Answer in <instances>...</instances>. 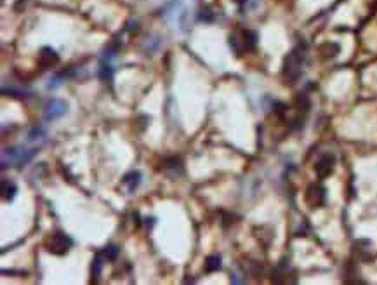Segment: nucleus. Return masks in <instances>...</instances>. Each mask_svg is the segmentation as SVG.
Wrapping results in <instances>:
<instances>
[{"label": "nucleus", "mask_w": 377, "mask_h": 285, "mask_svg": "<svg viewBox=\"0 0 377 285\" xmlns=\"http://www.w3.org/2000/svg\"><path fill=\"white\" fill-rule=\"evenodd\" d=\"M228 44H230L231 50L237 56H243L245 52L256 49L257 45V33L252 30H237L228 37Z\"/></svg>", "instance_id": "nucleus-2"}, {"label": "nucleus", "mask_w": 377, "mask_h": 285, "mask_svg": "<svg viewBox=\"0 0 377 285\" xmlns=\"http://www.w3.org/2000/svg\"><path fill=\"white\" fill-rule=\"evenodd\" d=\"M325 197H327V191H325L324 186L318 185V183H313V185H309L308 190H306L304 200L311 209H318V207H321L325 204Z\"/></svg>", "instance_id": "nucleus-5"}, {"label": "nucleus", "mask_w": 377, "mask_h": 285, "mask_svg": "<svg viewBox=\"0 0 377 285\" xmlns=\"http://www.w3.org/2000/svg\"><path fill=\"white\" fill-rule=\"evenodd\" d=\"M334 165H336V158H334V155L327 153L315 163V173L320 179H325L334 173Z\"/></svg>", "instance_id": "nucleus-7"}, {"label": "nucleus", "mask_w": 377, "mask_h": 285, "mask_svg": "<svg viewBox=\"0 0 377 285\" xmlns=\"http://www.w3.org/2000/svg\"><path fill=\"white\" fill-rule=\"evenodd\" d=\"M285 110H287V106L284 103H280V101H277V103H273V111L277 113V115H284L285 113Z\"/></svg>", "instance_id": "nucleus-20"}, {"label": "nucleus", "mask_w": 377, "mask_h": 285, "mask_svg": "<svg viewBox=\"0 0 377 285\" xmlns=\"http://www.w3.org/2000/svg\"><path fill=\"white\" fill-rule=\"evenodd\" d=\"M16 193H18V186H16L14 181H11V179L4 178L2 179V197L6 202H13Z\"/></svg>", "instance_id": "nucleus-11"}, {"label": "nucleus", "mask_w": 377, "mask_h": 285, "mask_svg": "<svg viewBox=\"0 0 377 285\" xmlns=\"http://www.w3.org/2000/svg\"><path fill=\"white\" fill-rule=\"evenodd\" d=\"M119 252H120V249L117 247V245H106V247L103 249V251H99V254L103 256V259L104 261H115L117 257H119Z\"/></svg>", "instance_id": "nucleus-16"}, {"label": "nucleus", "mask_w": 377, "mask_h": 285, "mask_svg": "<svg viewBox=\"0 0 377 285\" xmlns=\"http://www.w3.org/2000/svg\"><path fill=\"white\" fill-rule=\"evenodd\" d=\"M235 2H238V4H245L247 0H235Z\"/></svg>", "instance_id": "nucleus-21"}, {"label": "nucleus", "mask_w": 377, "mask_h": 285, "mask_svg": "<svg viewBox=\"0 0 377 285\" xmlns=\"http://www.w3.org/2000/svg\"><path fill=\"white\" fill-rule=\"evenodd\" d=\"M198 19L200 21L210 23V21H214V13H212L209 7H203V9H200V13H198Z\"/></svg>", "instance_id": "nucleus-19"}, {"label": "nucleus", "mask_w": 377, "mask_h": 285, "mask_svg": "<svg viewBox=\"0 0 377 285\" xmlns=\"http://www.w3.org/2000/svg\"><path fill=\"white\" fill-rule=\"evenodd\" d=\"M58 61H60V56H58V52L54 49L42 47L38 50V65L42 68H52V66L58 65Z\"/></svg>", "instance_id": "nucleus-9"}, {"label": "nucleus", "mask_w": 377, "mask_h": 285, "mask_svg": "<svg viewBox=\"0 0 377 285\" xmlns=\"http://www.w3.org/2000/svg\"><path fill=\"white\" fill-rule=\"evenodd\" d=\"M203 268H205L207 273H216L219 271V269L223 268V259L219 254H212L205 259V264H203Z\"/></svg>", "instance_id": "nucleus-12"}, {"label": "nucleus", "mask_w": 377, "mask_h": 285, "mask_svg": "<svg viewBox=\"0 0 377 285\" xmlns=\"http://www.w3.org/2000/svg\"><path fill=\"white\" fill-rule=\"evenodd\" d=\"M141 179H143V174H141L139 170H131L129 174L124 176L122 183L125 185V188H127L129 193H134V191L137 190V186L141 185Z\"/></svg>", "instance_id": "nucleus-10"}, {"label": "nucleus", "mask_w": 377, "mask_h": 285, "mask_svg": "<svg viewBox=\"0 0 377 285\" xmlns=\"http://www.w3.org/2000/svg\"><path fill=\"white\" fill-rule=\"evenodd\" d=\"M68 111V104L63 99H50L44 108V119L45 120H56L61 119L63 115H66Z\"/></svg>", "instance_id": "nucleus-6"}, {"label": "nucleus", "mask_w": 377, "mask_h": 285, "mask_svg": "<svg viewBox=\"0 0 377 285\" xmlns=\"http://www.w3.org/2000/svg\"><path fill=\"white\" fill-rule=\"evenodd\" d=\"M37 150H26L23 146H11V148H4L2 151V169H7V167L14 165V167H21L25 163H28L31 158L35 157Z\"/></svg>", "instance_id": "nucleus-3"}, {"label": "nucleus", "mask_w": 377, "mask_h": 285, "mask_svg": "<svg viewBox=\"0 0 377 285\" xmlns=\"http://www.w3.org/2000/svg\"><path fill=\"white\" fill-rule=\"evenodd\" d=\"M44 138V131L42 127H31V131L28 132V141L30 143H37Z\"/></svg>", "instance_id": "nucleus-18"}, {"label": "nucleus", "mask_w": 377, "mask_h": 285, "mask_svg": "<svg viewBox=\"0 0 377 285\" xmlns=\"http://www.w3.org/2000/svg\"><path fill=\"white\" fill-rule=\"evenodd\" d=\"M296 106H297V110L304 111V113L309 110L311 103H309V97H308V94H306V92H302V94H297L296 96Z\"/></svg>", "instance_id": "nucleus-17"}, {"label": "nucleus", "mask_w": 377, "mask_h": 285, "mask_svg": "<svg viewBox=\"0 0 377 285\" xmlns=\"http://www.w3.org/2000/svg\"><path fill=\"white\" fill-rule=\"evenodd\" d=\"M306 60V50L304 47H296L292 49L284 60V80L285 84L292 85L299 80L301 73H302V65H304Z\"/></svg>", "instance_id": "nucleus-1"}, {"label": "nucleus", "mask_w": 377, "mask_h": 285, "mask_svg": "<svg viewBox=\"0 0 377 285\" xmlns=\"http://www.w3.org/2000/svg\"><path fill=\"white\" fill-rule=\"evenodd\" d=\"M99 79L103 82H108V84L113 80V68H112V65H110V61H101Z\"/></svg>", "instance_id": "nucleus-15"}, {"label": "nucleus", "mask_w": 377, "mask_h": 285, "mask_svg": "<svg viewBox=\"0 0 377 285\" xmlns=\"http://www.w3.org/2000/svg\"><path fill=\"white\" fill-rule=\"evenodd\" d=\"M72 245H73L72 238L61 232L52 233V235L47 237V240H45L47 252L54 254V256H65V254H68V251L72 249Z\"/></svg>", "instance_id": "nucleus-4"}, {"label": "nucleus", "mask_w": 377, "mask_h": 285, "mask_svg": "<svg viewBox=\"0 0 377 285\" xmlns=\"http://www.w3.org/2000/svg\"><path fill=\"white\" fill-rule=\"evenodd\" d=\"M104 263H106V261L103 259V256L97 252L96 256H94V261H92V264H91V276H92L94 282H96V280L101 276V269H103V264Z\"/></svg>", "instance_id": "nucleus-13"}, {"label": "nucleus", "mask_w": 377, "mask_h": 285, "mask_svg": "<svg viewBox=\"0 0 377 285\" xmlns=\"http://www.w3.org/2000/svg\"><path fill=\"white\" fill-rule=\"evenodd\" d=\"M162 170L169 176V178H172V179L179 178V176L183 174V162H181V158H179V157L166 158V160H164Z\"/></svg>", "instance_id": "nucleus-8"}, {"label": "nucleus", "mask_w": 377, "mask_h": 285, "mask_svg": "<svg viewBox=\"0 0 377 285\" xmlns=\"http://www.w3.org/2000/svg\"><path fill=\"white\" fill-rule=\"evenodd\" d=\"M339 44H332V42H325V44L320 45V54L327 60V58H336L339 54Z\"/></svg>", "instance_id": "nucleus-14"}]
</instances>
